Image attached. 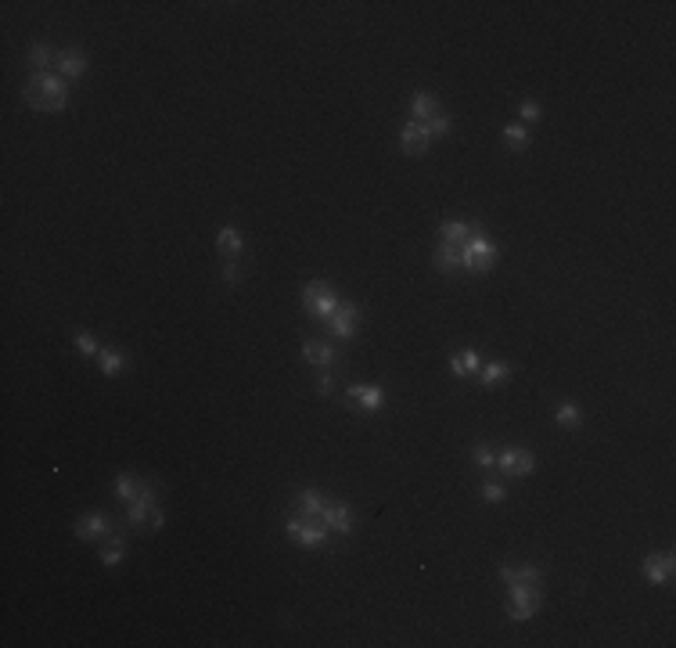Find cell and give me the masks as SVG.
Instances as JSON below:
<instances>
[{"label": "cell", "mask_w": 676, "mask_h": 648, "mask_svg": "<svg viewBox=\"0 0 676 648\" xmlns=\"http://www.w3.org/2000/svg\"><path fill=\"white\" fill-rule=\"evenodd\" d=\"M65 83L62 76H54V72H36L26 87H22V97L40 108V112H58V108H65Z\"/></svg>", "instance_id": "1"}, {"label": "cell", "mask_w": 676, "mask_h": 648, "mask_svg": "<svg viewBox=\"0 0 676 648\" xmlns=\"http://www.w3.org/2000/svg\"><path fill=\"white\" fill-rule=\"evenodd\" d=\"M496 263V245L486 238V231L479 224H471V238L461 249V266L468 274H486V270Z\"/></svg>", "instance_id": "2"}, {"label": "cell", "mask_w": 676, "mask_h": 648, "mask_svg": "<svg viewBox=\"0 0 676 648\" xmlns=\"http://www.w3.org/2000/svg\"><path fill=\"white\" fill-rule=\"evenodd\" d=\"M288 536L302 548H327V526L320 519H306V515H292L288 519Z\"/></svg>", "instance_id": "3"}, {"label": "cell", "mask_w": 676, "mask_h": 648, "mask_svg": "<svg viewBox=\"0 0 676 648\" xmlns=\"http://www.w3.org/2000/svg\"><path fill=\"white\" fill-rule=\"evenodd\" d=\"M540 602H543V590H540V583L511 587V602H507V616L522 623V620H529V616L540 609Z\"/></svg>", "instance_id": "4"}, {"label": "cell", "mask_w": 676, "mask_h": 648, "mask_svg": "<svg viewBox=\"0 0 676 648\" xmlns=\"http://www.w3.org/2000/svg\"><path fill=\"white\" fill-rule=\"evenodd\" d=\"M356 317H360V306L342 299V303H338V310H334V317L327 320V332L338 335V339H349V335L356 332Z\"/></svg>", "instance_id": "5"}, {"label": "cell", "mask_w": 676, "mask_h": 648, "mask_svg": "<svg viewBox=\"0 0 676 648\" xmlns=\"http://www.w3.org/2000/svg\"><path fill=\"white\" fill-rule=\"evenodd\" d=\"M346 400H349V407H353L356 414H374V411H381V389H378V386H349Z\"/></svg>", "instance_id": "6"}, {"label": "cell", "mask_w": 676, "mask_h": 648, "mask_svg": "<svg viewBox=\"0 0 676 648\" xmlns=\"http://www.w3.org/2000/svg\"><path fill=\"white\" fill-rule=\"evenodd\" d=\"M496 468H500L503 475H529V472L536 468V461H533L529 450H503V454L496 458Z\"/></svg>", "instance_id": "7"}, {"label": "cell", "mask_w": 676, "mask_h": 648, "mask_svg": "<svg viewBox=\"0 0 676 648\" xmlns=\"http://www.w3.org/2000/svg\"><path fill=\"white\" fill-rule=\"evenodd\" d=\"M302 360L313 364V367H320V371H331V367L338 364V350H334L331 342H306V346H302Z\"/></svg>", "instance_id": "8"}, {"label": "cell", "mask_w": 676, "mask_h": 648, "mask_svg": "<svg viewBox=\"0 0 676 648\" xmlns=\"http://www.w3.org/2000/svg\"><path fill=\"white\" fill-rule=\"evenodd\" d=\"M320 522H324L331 533H338V536H346V533L353 529V515H349L346 504H324V508H320Z\"/></svg>", "instance_id": "9"}, {"label": "cell", "mask_w": 676, "mask_h": 648, "mask_svg": "<svg viewBox=\"0 0 676 648\" xmlns=\"http://www.w3.org/2000/svg\"><path fill=\"white\" fill-rule=\"evenodd\" d=\"M644 576H648L651 583H669V580H672V555H669V551L648 555V558H644Z\"/></svg>", "instance_id": "10"}, {"label": "cell", "mask_w": 676, "mask_h": 648, "mask_svg": "<svg viewBox=\"0 0 676 648\" xmlns=\"http://www.w3.org/2000/svg\"><path fill=\"white\" fill-rule=\"evenodd\" d=\"M428 141H432V134H428L425 123H407V126H403V151H407V155H425V151H428Z\"/></svg>", "instance_id": "11"}, {"label": "cell", "mask_w": 676, "mask_h": 648, "mask_svg": "<svg viewBox=\"0 0 676 648\" xmlns=\"http://www.w3.org/2000/svg\"><path fill=\"white\" fill-rule=\"evenodd\" d=\"M76 533H80V540H97V536H108V533H111V522H108L101 512H90L87 519H80Z\"/></svg>", "instance_id": "12"}, {"label": "cell", "mask_w": 676, "mask_h": 648, "mask_svg": "<svg viewBox=\"0 0 676 648\" xmlns=\"http://www.w3.org/2000/svg\"><path fill=\"white\" fill-rule=\"evenodd\" d=\"M123 555H126V536L123 533H108L104 536V548H101V566H119L123 562Z\"/></svg>", "instance_id": "13"}, {"label": "cell", "mask_w": 676, "mask_h": 648, "mask_svg": "<svg viewBox=\"0 0 676 648\" xmlns=\"http://www.w3.org/2000/svg\"><path fill=\"white\" fill-rule=\"evenodd\" d=\"M500 576H503V583H507V587H525V583H540V580H543V573H540L536 566H522V569L503 566V569H500Z\"/></svg>", "instance_id": "14"}, {"label": "cell", "mask_w": 676, "mask_h": 648, "mask_svg": "<svg viewBox=\"0 0 676 648\" xmlns=\"http://www.w3.org/2000/svg\"><path fill=\"white\" fill-rule=\"evenodd\" d=\"M155 501H144V497H137V501H130V512H126V522L133 526V529H144L148 533V522H151V515H155Z\"/></svg>", "instance_id": "15"}, {"label": "cell", "mask_w": 676, "mask_h": 648, "mask_svg": "<svg viewBox=\"0 0 676 648\" xmlns=\"http://www.w3.org/2000/svg\"><path fill=\"white\" fill-rule=\"evenodd\" d=\"M58 72L69 76V80L83 76V72H87V54H80V50H65V54H58Z\"/></svg>", "instance_id": "16"}, {"label": "cell", "mask_w": 676, "mask_h": 648, "mask_svg": "<svg viewBox=\"0 0 676 648\" xmlns=\"http://www.w3.org/2000/svg\"><path fill=\"white\" fill-rule=\"evenodd\" d=\"M432 116H439V101H435V94L418 90V94H414V123H428Z\"/></svg>", "instance_id": "17"}, {"label": "cell", "mask_w": 676, "mask_h": 648, "mask_svg": "<svg viewBox=\"0 0 676 648\" xmlns=\"http://www.w3.org/2000/svg\"><path fill=\"white\" fill-rule=\"evenodd\" d=\"M327 501L317 494V490H302L299 497H295V512L299 515H306V519H320V508H324Z\"/></svg>", "instance_id": "18"}, {"label": "cell", "mask_w": 676, "mask_h": 648, "mask_svg": "<svg viewBox=\"0 0 676 648\" xmlns=\"http://www.w3.org/2000/svg\"><path fill=\"white\" fill-rule=\"evenodd\" d=\"M435 266L442 270V274H454V270H461V249L457 245H439V252H435Z\"/></svg>", "instance_id": "19"}, {"label": "cell", "mask_w": 676, "mask_h": 648, "mask_svg": "<svg viewBox=\"0 0 676 648\" xmlns=\"http://www.w3.org/2000/svg\"><path fill=\"white\" fill-rule=\"evenodd\" d=\"M338 303H342V299H338V292L331 288L327 296H320V299L310 306V317H317V320H331V317H334V310H338Z\"/></svg>", "instance_id": "20"}, {"label": "cell", "mask_w": 676, "mask_h": 648, "mask_svg": "<svg viewBox=\"0 0 676 648\" xmlns=\"http://www.w3.org/2000/svg\"><path fill=\"white\" fill-rule=\"evenodd\" d=\"M439 234H442V242H446V245H461V242H468V238H471V227H468V224H457V220H449V224H442V231H439Z\"/></svg>", "instance_id": "21"}, {"label": "cell", "mask_w": 676, "mask_h": 648, "mask_svg": "<svg viewBox=\"0 0 676 648\" xmlns=\"http://www.w3.org/2000/svg\"><path fill=\"white\" fill-rule=\"evenodd\" d=\"M137 494H141V479H133V475L123 472V475L116 479V497L130 504V501H137Z\"/></svg>", "instance_id": "22"}, {"label": "cell", "mask_w": 676, "mask_h": 648, "mask_svg": "<svg viewBox=\"0 0 676 648\" xmlns=\"http://www.w3.org/2000/svg\"><path fill=\"white\" fill-rule=\"evenodd\" d=\"M216 245H219L223 256H238V252H241V234H238L234 227H223L219 238H216Z\"/></svg>", "instance_id": "23"}, {"label": "cell", "mask_w": 676, "mask_h": 648, "mask_svg": "<svg viewBox=\"0 0 676 648\" xmlns=\"http://www.w3.org/2000/svg\"><path fill=\"white\" fill-rule=\"evenodd\" d=\"M97 360H101V371H104V374H119L123 364H126V357H123L119 350H101Z\"/></svg>", "instance_id": "24"}, {"label": "cell", "mask_w": 676, "mask_h": 648, "mask_svg": "<svg viewBox=\"0 0 676 648\" xmlns=\"http://www.w3.org/2000/svg\"><path fill=\"white\" fill-rule=\"evenodd\" d=\"M482 374V386H496L500 382V378H507V374H511V364H500V360H493L486 371H479Z\"/></svg>", "instance_id": "25"}, {"label": "cell", "mask_w": 676, "mask_h": 648, "mask_svg": "<svg viewBox=\"0 0 676 648\" xmlns=\"http://www.w3.org/2000/svg\"><path fill=\"white\" fill-rule=\"evenodd\" d=\"M29 65H33L36 72H47V65H50V47L36 43V47L29 50Z\"/></svg>", "instance_id": "26"}, {"label": "cell", "mask_w": 676, "mask_h": 648, "mask_svg": "<svg viewBox=\"0 0 676 648\" xmlns=\"http://www.w3.org/2000/svg\"><path fill=\"white\" fill-rule=\"evenodd\" d=\"M327 292H331V285H324V281H313V285H306V288H302V306L310 310V306H313L320 296H327Z\"/></svg>", "instance_id": "27"}, {"label": "cell", "mask_w": 676, "mask_h": 648, "mask_svg": "<svg viewBox=\"0 0 676 648\" xmlns=\"http://www.w3.org/2000/svg\"><path fill=\"white\" fill-rule=\"evenodd\" d=\"M503 137H507V144H515V148H525V144H529V134H525L522 123H511V126L503 130Z\"/></svg>", "instance_id": "28"}, {"label": "cell", "mask_w": 676, "mask_h": 648, "mask_svg": "<svg viewBox=\"0 0 676 648\" xmlns=\"http://www.w3.org/2000/svg\"><path fill=\"white\" fill-rule=\"evenodd\" d=\"M425 126H428V134H432V137H439V134H449V126H454V119L439 112V116H432Z\"/></svg>", "instance_id": "29"}, {"label": "cell", "mask_w": 676, "mask_h": 648, "mask_svg": "<svg viewBox=\"0 0 676 648\" xmlns=\"http://www.w3.org/2000/svg\"><path fill=\"white\" fill-rule=\"evenodd\" d=\"M482 497H486L489 504H500V501L507 497V490H503V482H482Z\"/></svg>", "instance_id": "30"}, {"label": "cell", "mask_w": 676, "mask_h": 648, "mask_svg": "<svg viewBox=\"0 0 676 648\" xmlns=\"http://www.w3.org/2000/svg\"><path fill=\"white\" fill-rule=\"evenodd\" d=\"M557 421L561 425H579V407L576 404H561L557 407Z\"/></svg>", "instance_id": "31"}, {"label": "cell", "mask_w": 676, "mask_h": 648, "mask_svg": "<svg viewBox=\"0 0 676 648\" xmlns=\"http://www.w3.org/2000/svg\"><path fill=\"white\" fill-rule=\"evenodd\" d=\"M76 350L83 353V357H97L101 350H97V342L90 339V335H83V332H76Z\"/></svg>", "instance_id": "32"}, {"label": "cell", "mask_w": 676, "mask_h": 648, "mask_svg": "<svg viewBox=\"0 0 676 648\" xmlns=\"http://www.w3.org/2000/svg\"><path fill=\"white\" fill-rule=\"evenodd\" d=\"M461 360H464V371H468V374H479V371H482V364H479V353H475V350H461Z\"/></svg>", "instance_id": "33"}, {"label": "cell", "mask_w": 676, "mask_h": 648, "mask_svg": "<svg viewBox=\"0 0 676 648\" xmlns=\"http://www.w3.org/2000/svg\"><path fill=\"white\" fill-rule=\"evenodd\" d=\"M331 389H334V374H331V371H320V378H317V393L327 396Z\"/></svg>", "instance_id": "34"}, {"label": "cell", "mask_w": 676, "mask_h": 648, "mask_svg": "<svg viewBox=\"0 0 676 648\" xmlns=\"http://www.w3.org/2000/svg\"><path fill=\"white\" fill-rule=\"evenodd\" d=\"M475 465H482V468H493V465H496L493 450H486V447H475Z\"/></svg>", "instance_id": "35"}, {"label": "cell", "mask_w": 676, "mask_h": 648, "mask_svg": "<svg viewBox=\"0 0 676 648\" xmlns=\"http://www.w3.org/2000/svg\"><path fill=\"white\" fill-rule=\"evenodd\" d=\"M449 371H454L457 378H464L468 371H464V360H461V353H449Z\"/></svg>", "instance_id": "36"}, {"label": "cell", "mask_w": 676, "mask_h": 648, "mask_svg": "<svg viewBox=\"0 0 676 648\" xmlns=\"http://www.w3.org/2000/svg\"><path fill=\"white\" fill-rule=\"evenodd\" d=\"M522 119H540V104H536V101H525V104H522Z\"/></svg>", "instance_id": "37"}, {"label": "cell", "mask_w": 676, "mask_h": 648, "mask_svg": "<svg viewBox=\"0 0 676 648\" xmlns=\"http://www.w3.org/2000/svg\"><path fill=\"white\" fill-rule=\"evenodd\" d=\"M223 278H227V281L234 285V281L241 278V270H238V263H227V266H223Z\"/></svg>", "instance_id": "38"}]
</instances>
